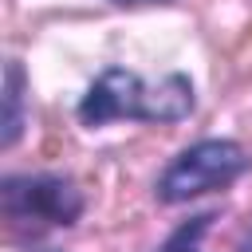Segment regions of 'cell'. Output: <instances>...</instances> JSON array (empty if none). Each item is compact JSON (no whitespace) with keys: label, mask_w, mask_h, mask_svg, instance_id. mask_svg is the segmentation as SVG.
<instances>
[{"label":"cell","mask_w":252,"mask_h":252,"mask_svg":"<svg viewBox=\"0 0 252 252\" xmlns=\"http://www.w3.org/2000/svg\"><path fill=\"white\" fill-rule=\"evenodd\" d=\"M28 252H63V248H51V244H43V248H28Z\"/></svg>","instance_id":"cell-8"},{"label":"cell","mask_w":252,"mask_h":252,"mask_svg":"<svg viewBox=\"0 0 252 252\" xmlns=\"http://www.w3.org/2000/svg\"><path fill=\"white\" fill-rule=\"evenodd\" d=\"M236 252H252V224L240 232V240H236Z\"/></svg>","instance_id":"cell-6"},{"label":"cell","mask_w":252,"mask_h":252,"mask_svg":"<svg viewBox=\"0 0 252 252\" xmlns=\"http://www.w3.org/2000/svg\"><path fill=\"white\" fill-rule=\"evenodd\" d=\"M110 4H122V8H138V4H165V0H110Z\"/></svg>","instance_id":"cell-7"},{"label":"cell","mask_w":252,"mask_h":252,"mask_svg":"<svg viewBox=\"0 0 252 252\" xmlns=\"http://www.w3.org/2000/svg\"><path fill=\"white\" fill-rule=\"evenodd\" d=\"M0 213L12 232H51L71 228L87 213V197L67 173H4L0 177Z\"/></svg>","instance_id":"cell-3"},{"label":"cell","mask_w":252,"mask_h":252,"mask_svg":"<svg viewBox=\"0 0 252 252\" xmlns=\"http://www.w3.org/2000/svg\"><path fill=\"white\" fill-rule=\"evenodd\" d=\"M252 169V154L232 138H201L185 146L154 181L158 205H189L205 193L232 189Z\"/></svg>","instance_id":"cell-2"},{"label":"cell","mask_w":252,"mask_h":252,"mask_svg":"<svg viewBox=\"0 0 252 252\" xmlns=\"http://www.w3.org/2000/svg\"><path fill=\"white\" fill-rule=\"evenodd\" d=\"M213 220H217V213L213 209H205V213H193L189 220H181L154 252H205L201 244H205V236H209V228H213Z\"/></svg>","instance_id":"cell-5"},{"label":"cell","mask_w":252,"mask_h":252,"mask_svg":"<svg viewBox=\"0 0 252 252\" xmlns=\"http://www.w3.org/2000/svg\"><path fill=\"white\" fill-rule=\"evenodd\" d=\"M197 110V87L185 71H169L161 79H142L130 67H102L91 87L83 91L75 118L87 130H98L106 122H154L173 126L185 122Z\"/></svg>","instance_id":"cell-1"},{"label":"cell","mask_w":252,"mask_h":252,"mask_svg":"<svg viewBox=\"0 0 252 252\" xmlns=\"http://www.w3.org/2000/svg\"><path fill=\"white\" fill-rule=\"evenodd\" d=\"M28 71L20 59L4 63V83H0V150H12L24 138L28 126Z\"/></svg>","instance_id":"cell-4"}]
</instances>
